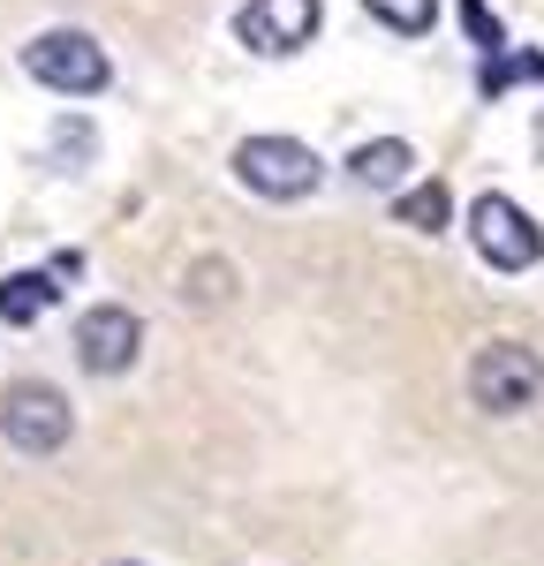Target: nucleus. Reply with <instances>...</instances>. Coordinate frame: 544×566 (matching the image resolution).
<instances>
[{"label":"nucleus","instance_id":"obj_1","mask_svg":"<svg viewBox=\"0 0 544 566\" xmlns=\"http://www.w3.org/2000/svg\"><path fill=\"white\" fill-rule=\"evenodd\" d=\"M23 69L45 91H61V98H98V91L114 84V69H106V53H98L91 31H39V39L23 45Z\"/></svg>","mask_w":544,"mask_h":566},{"label":"nucleus","instance_id":"obj_2","mask_svg":"<svg viewBox=\"0 0 544 566\" xmlns=\"http://www.w3.org/2000/svg\"><path fill=\"white\" fill-rule=\"evenodd\" d=\"M537 392H544L537 348H522V340H492V348H477V363H469V400H477L484 416H522Z\"/></svg>","mask_w":544,"mask_h":566},{"label":"nucleus","instance_id":"obj_3","mask_svg":"<svg viewBox=\"0 0 544 566\" xmlns=\"http://www.w3.org/2000/svg\"><path fill=\"white\" fill-rule=\"evenodd\" d=\"M469 234H477V258L492 264V272H530V264L544 258L537 219L522 212L514 197H499V189H484V197L469 205Z\"/></svg>","mask_w":544,"mask_h":566},{"label":"nucleus","instance_id":"obj_4","mask_svg":"<svg viewBox=\"0 0 544 566\" xmlns=\"http://www.w3.org/2000/svg\"><path fill=\"white\" fill-rule=\"evenodd\" d=\"M234 175L250 181L258 197H311L317 175H325V159H317L311 144H295V136H250V144H234Z\"/></svg>","mask_w":544,"mask_h":566},{"label":"nucleus","instance_id":"obj_5","mask_svg":"<svg viewBox=\"0 0 544 566\" xmlns=\"http://www.w3.org/2000/svg\"><path fill=\"white\" fill-rule=\"evenodd\" d=\"M0 431L15 453H61L69 431H76V416H69V392H53L45 378H23V386H8L0 400Z\"/></svg>","mask_w":544,"mask_h":566},{"label":"nucleus","instance_id":"obj_6","mask_svg":"<svg viewBox=\"0 0 544 566\" xmlns=\"http://www.w3.org/2000/svg\"><path fill=\"white\" fill-rule=\"evenodd\" d=\"M136 348H144V325H136V310L122 303H98L76 317V363H84L91 378H122L136 363Z\"/></svg>","mask_w":544,"mask_h":566},{"label":"nucleus","instance_id":"obj_7","mask_svg":"<svg viewBox=\"0 0 544 566\" xmlns=\"http://www.w3.org/2000/svg\"><path fill=\"white\" fill-rule=\"evenodd\" d=\"M317 0H250L242 15H234V39L250 45V53H265V61H280V53H303L317 31Z\"/></svg>","mask_w":544,"mask_h":566},{"label":"nucleus","instance_id":"obj_8","mask_svg":"<svg viewBox=\"0 0 544 566\" xmlns=\"http://www.w3.org/2000/svg\"><path fill=\"white\" fill-rule=\"evenodd\" d=\"M53 272H8L0 280V325H39L45 310H53Z\"/></svg>","mask_w":544,"mask_h":566},{"label":"nucleus","instance_id":"obj_9","mask_svg":"<svg viewBox=\"0 0 544 566\" xmlns=\"http://www.w3.org/2000/svg\"><path fill=\"white\" fill-rule=\"evenodd\" d=\"M348 167H356L363 189H394V181L416 167V151H408L401 136H378V144H356V159H348Z\"/></svg>","mask_w":544,"mask_h":566},{"label":"nucleus","instance_id":"obj_10","mask_svg":"<svg viewBox=\"0 0 544 566\" xmlns=\"http://www.w3.org/2000/svg\"><path fill=\"white\" fill-rule=\"evenodd\" d=\"M514 84H544V53H492L477 69V91L484 98H499V91H514Z\"/></svg>","mask_w":544,"mask_h":566},{"label":"nucleus","instance_id":"obj_11","mask_svg":"<svg viewBox=\"0 0 544 566\" xmlns=\"http://www.w3.org/2000/svg\"><path fill=\"white\" fill-rule=\"evenodd\" d=\"M447 212H453L447 181H423V189H408L401 205H394V219H401V227H416V234H439V227H447Z\"/></svg>","mask_w":544,"mask_h":566},{"label":"nucleus","instance_id":"obj_12","mask_svg":"<svg viewBox=\"0 0 544 566\" xmlns=\"http://www.w3.org/2000/svg\"><path fill=\"white\" fill-rule=\"evenodd\" d=\"M386 31H401V39H416V31H431V15H439V0H363Z\"/></svg>","mask_w":544,"mask_h":566},{"label":"nucleus","instance_id":"obj_13","mask_svg":"<svg viewBox=\"0 0 544 566\" xmlns=\"http://www.w3.org/2000/svg\"><path fill=\"white\" fill-rule=\"evenodd\" d=\"M461 15H469V31H477V45H484V61H492V53H506V31H499V15L484 8V0H461Z\"/></svg>","mask_w":544,"mask_h":566},{"label":"nucleus","instance_id":"obj_14","mask_svg":"<svg viewBox=\"0 0 544 566\" xmlns=\"http://www.w3.org/2000/svg\"><path fill=\"white\" fill-rule=\"evenodd\" d=\"M122 566H129V559H122Z\"/></svg>","mask_w":544,"mask_h":566}]
</instances>
